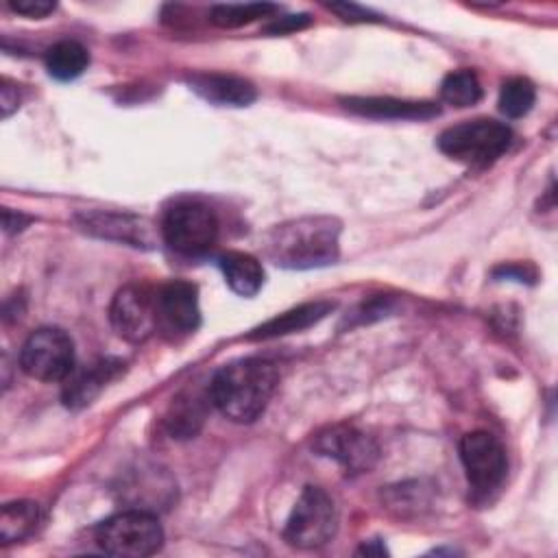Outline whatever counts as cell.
<instances>
[{"label": "cell", "mask_w": 558, "mask_h": 558, "mask_svg": "<svg viewBox=\"0 0 558 558\" xmlns=\"http://www.w3.org/2000/svg\"><path fill=\"white\" fill-rule=\"evenodd\" d=\"M78 222L85 231L126 242L131 246H150L153 231L144 218L129 216V214H109V211H85L78 216Z\"/></svg>", "instance_id": "obj_12"}, {"label": "cell", "mask_w": 558, "mask_h": 558, "mask_svg": "<svg viewBox=\"0 0 558 558\" xmlns=\"http://www.w3.org/2000/svg\"><path fill=\"white\" fill-rule=\"evenodd\" d=\"M314 449L336 460L347 473H364L373 469L379 458L375 440L353 425H333L320 432L314 440Z\"/></svg>", "instance_id": "obj_10"}, {"label": "cell", "mask_w": 558, "mask_h": 558, "mask_svg": "<svg viewBox=\"0 0 558 558\" xmlns=\"http://www.w3.org/2000/svg\"><path fill=\"white\" fill-rule=\"evenodd\" d=\"M161 235L170 248L183 255H201L216 244L218 218L203 203H177L163 216Z\"/></svg>", "instance_id": "obj_7"}, {"label": "cell", "mask_w": 558, "mask_h": 558, "mask_svg": "<svg viewBox=\"0 0 558 558\" xmlns=\"http://www.w3.org/2000/svg\"><path fill=\"white\" fill-rule=\"evenodd\" d=\"M20 366L39 381L68 379L74 371V342L59 327H39L22 344Z\"/></svg>", "instance_id": "obj_6"}, {"label": "cell", "mask_w": 558, "mask_h": 558, "mask_svg": "<svg viewBox=\"0 0 558 558\" xmlns=\"http://www.w3.org/2000/svg\"><path fill=\"white\" fill-rule=\"evenodd\" d=\"M187 83L201 98L220 107H246L257 96L253 83L233 74L203 72L190 76Z\"/></svg>", "instance_id": "obj_14"}, {"label": "cell", "mask_w": 558, "mask_h": 558, "mask_svg": "<svg viewBox=\"0 0 558 558\" xmlns=\"http://www.w3.org/2000/svg\"><path fill=\"white\" fill-rule=\"evenodd\" d=\"M331 310H333V303H327V301L303 303V305L292 307V310L266 320L264 325L255 327L248 333V338L251 340H266V338H277V336H286V333L303 331V329L316 325L320 318H325Z\"/></svg>", "instance_id": "obj_16"}, {"label": "cell", "mask_w": 558, "mask_h": 558, "mask_svg": "<svg viewBox=\"0 0 558 558\" xmlns=\"http://www.w3.org/2000/svg\"><path fill=\"white\" fill-rule=\"evenodd\" d=\"M336 530L338 510L329 493L318 486H305L286 521V543L296 549H316L329 543Z\"/></svg>", "instance_id": "obj_5"}, {"label": "cell", "mask_w": 558, "mask_h": 558, "mask_svg": "<svg viewBox=\"0 0 558 558\" xmlns=\"http://www.w3.org/2000/svg\"><path fill=\"white\" fill-rule=\"evenodd\" d=\"M307 24H310V17H307V15H288V17H279L275 24H270V26H268V33L283 35V33L303 28V26H307Z\"/></svg>", "instance_id": "obj_25"}, {"label": "cell", "mask_w": 558, "mask_h": 558, "mask_svg": "<svg viewBox=\"0 0 558 558\" xmlns=\"http://www.w3.org/2000/svg\"><path fill=\"white\" fill-rule=\"evenodd\" d=\"M96 543L113 556L144 558L161 549L163 530L153 512L133 508L105 519L96 527Z\"/></svg>", "instance_id": "obj_4"}, {"label": "cell", "mask_w": 558, "mask_h": 558, "mask_svg": "<svg viewBox=\"0 0 558 558\" xmlns=\"http://www.w3.org/2000/svg\"><path fill=\"white\" fill-rule=\"evenodd\" d=\"M157 316L159 327L174 333H190L201 323L198 290L190 281H168L157 288Z\"/></svg>", "instance_id": "obj_11"}, {"label": "cell", "mask_w": 558, "mask_h": 558, "mask_svg": "<svg viewBox=\"0 0 558 558\" xmlns=\"http://www.w3.org/2000/svg\"><path fill=\"white\" fill-rule=\"evenodd\" d=\"M89 65L87 48L74 39L57 41L46 52V70L57 81H72Z\"/></svg>", "instance_id": "obj_19"}, {"label": "cell", "mask_w": 558, "mask_h": 558, "mask_svg": "<svg viewBox=\"0 0 558 558\" xmlns=\"http://www.w3.org/2000/svg\"><path fill=\"white\" fill-rule=\"evenodd\" d=\"M279 375L272 362L262 357H244L222 366L211 384V403L235 423L255 421L268 405Z\"/></svg>", "instance_id": "obj_2"}, {"label": "cell", "mask_w": 558, "mask_h": 558, "mask_svg": "<svg viewBox=\"0 0 558 558\" xmlns=\"http://www.w3.org/2000/svg\"><path fill=\"white\" fill-rule=\"evenodd\" d=\"M460 460L469 484L480 493L497 488L506 477V449L490 432L477 429L464 434L460 440Z\"/></svg>", "instance_id": "obj_9"}, {"label": "cell", "mask_w": 558, "mask_h": 558, "mask_svg": "<svg viewBox=\"0 0 558 558\" xmlns=\"http://www.w3.org/2000/svg\"><path fill=\"white\" fill-rule=\"evenodd\" d=\"M277 11L270 2H246V4H218L211 9V22L222 28H238L259 17H268Z\"/></svg>", "instance_id": "obj_21"}, {"label": "cell", "mask_w": 558, "mask_h": 558, "mask_svg": "<svg viewBox=\"0 0 558 558\" xmlns=\"http://www.w3.org/2000/svg\"><path fill=\"white\" fill-rule=\"evenodd\" d=\"M344 107L353 113L377 118V120H429L440 113L436 102L427 100H401L390 96H366V98H344Z\"/></svg>", "instance_id": "obj_13"}, {"label": "cell", "mask_w": 558, "mask_h": 558, "mask_svg": "<svg viewBox=\"0 0 558 558\" xmlns=\"http://www.w3.org/2000/svg\"><path fill=\"white\" fill-rule=\"evenodd\" d=\"M26 222H28L26 216L13 214L11 209H4V229H7V231H20V229H24Z\"/></svg>", "instance_id": "obj_27"}, {"label": "cell", "mask_w": 558, "mask_h": 558, "mask_svg": "<svg viewBox=\"0 0 558 558\" xmlns=\"http://www.w3.org/2000/svg\"><path fill=\"white\" fill-rule=\"evenodd\" d=\"M120 366H122V362L107 357L76 375H70L68 384L63 386V395H61L63 403L74 410L89 405L102 392V388L118 375Z\"/></svg>", "instance_id": "obj_15"}, {"label": "cell", "mask_w": 558, "mask_h": 558, "mask_svg": "<svg viewBox=\"0 0 558 558\" xmlns=\"http://www.w3.org/2000/svg\"><path fill=\"white\" fill-rule=\"evenodd\" d=\"M17 102H20V98H17V89H13V87L9 85V81L4 78V81H2V87H0L2 116H4V118H9V116H11V111H13V109H17Z\"/></svg>", "instance_id": "obj_26"}, {"label": "cell", "mask_w": 558, "mask_h": 558, "mask_svg": "<svg viewBox=\"0 0 558 558\" xmlns=\"http://www.w3.org/2000/svg\"><path fill=\"white\" fill-rule=\"evenodd\" d=\"M9 7L15 13H22L28 17H44L57 9V4L50 0H13V2H9Z\"/></svg>", "instance_id": "obj_24"}, {"label": "cell", "mask_w": 558, "mask_h": 558, "mask_svg": "<svg viewBox=\"0 0 558 558\" xmlns=\"http://www.w3.org/2000/svg\"><path fill=\"white\" fill-rule=\"evenodd\" d=\"M109 318L116 333L129 342H144L159 327L157 290L144 283L120 288L111 301Z\"/></svg>", "instance_id": "obj_8"}, {"label": "cell", "mask_w": 558, "mask_h": 558, "mask_svg": "<svg viewBox=\"0 0 558 558\" xmlns=\"http://www.w3.org/2000/svg\"><path fill=\"white\" fill-rule=\"evenodd\" d=\"M203 403L196 397H181L168 412V429L177 438H190L203 423Z\"/></svg>", "instance_id": "obj_23"}, {"label": "cell", "mask_w": 558, "mask_h": 558, "mask_svg": "<svg viewBox=\"0 0 558 558\" xmlns=\"http://www.w3.org/2000/svg\"><path fill=\"white\" fill-rule=\"evenodd\" d=\"M266 255L281 268L329 266L340 255V222L331 216H303L272 227L264 238Z\"/></svg>", "instance_id": "obj_1"}, {"label": "cell", "mask_w": 558, "mask_h": 558, "mask_svg": "<svg viewBox=\"0 0 558 558\" xmlns=\"http://www.w3.org/2000/svg\"><path fill=\"white\" fill-rule=\"evenodd\" d=\"M41 523V508L35 501H11L0 512V541L2 545L24 541Z\"/></svg>", "instance_id": "obj_18"}, {"label": "cell", "mask_w": 558, "mask_h": 558, "mask_svg": "<svg viewBox=\"0 0 558 558\" xmlns=\"http://www.w3.org/2000/svg\"><path fill=\"white\" fill-rule=\"evenodd\" d=\"M220 270L229 288L240 296L257 294L264 283L262 264L248 253H240V251L225 253L220 257Z\"/></svg>", "instance_id": "obj_17"}, {"label": "cell", "mask_w": 558, "mask_h": 558, "mask_svg": "<svg viewBox=\"0 0 558 558\" xmlns=\"http://www.w3.org/2000/svg\"><path fill=\"white\" fill-rule=\"evenodd\" d=\"M534 100H536V89L523 76L508 78L501 85V89H499V111L506 118H521V116H525L532 109Z\"/></svg>", "instance_id": "obj_22"}, {"label": "cell", "mask_w": 558, "mask_h": 558, "mask_svg": "<svg viewBox=\"0 0 558 558\" xmlns=\"http://www.w3.org/2000/svg\"><path fill=\"white\" fill-rule=\"evenodd\" d=\"M440 96L453 107H473L482 98V85L475 72L456 70L449 72L440 85Z\"/></svg>", "instance_id": "obj_20"}, {"label": "cell", "mask_w": 558, "mask_h": 558, "mask_svg": "<svg viewBox=\"0 0 558 558\" xmlns=\"http://www.w3.org/2000/svg\"><path fill=\"white\" fill-rule=\"evenodd\" d=\"M512 142V131L497 120L477 118L445 129L438 137V148L466 166L484 168L499 159Z\"/></svg>", "instance_id": "obj_3"}, {"label": "cell", "mask_w": 558, "mask_h": 558, "mask_svg": "<svg viewBox=\"0 0 558 558\" xmlns=\"http://www.w3.org/2000/svg\"><path fill=\"white\" fill-rule=\"evenodd\" d=\"M357 554H377V556H381V554H386V549H384V545H379V547H375L373 543H364L360 549H357Z\"/></svg>", "instance_id": "obj_28"}]
</instances>
